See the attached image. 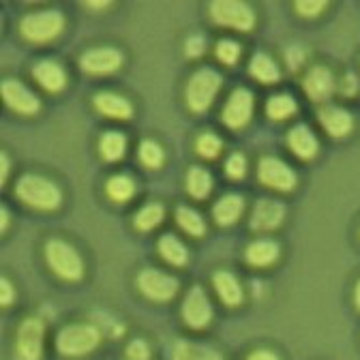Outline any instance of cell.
Returning <instances> with one entry per match:
<instances>
[{
	"mask_svg": "<svg viewBox=\"0 0 360 360\" xmlns=\"http://www.w3.org/2000/svg\"><path fill=\"white\" fill-rule=\"evenodd\" d=\"M288 146L298 159H313L318 155L320 142L307 124H296L288 135Z\"/></svg>",
	"mask_w": 360,
	"mask_h": 360,
	"instance_id": "cell-19",
	"label": "cell"
},
{
	"mask_svg": "<svg viewBox=\"0 0 360 360\" xmlns=\"http://www.w3.org/2000/svg\"><path fill=\"white\" fill-rule=\"evenodd\" d=\"M285 219V206L279 200L264 198L253 206L251 212V230L253 232H273Z\"/></svg>",
	"mask_w": 360,
	"mask_h": 360,
	"instance_id": "cell-14",
	"label": "cell"
},
{
	"mask_svg": "<svg viewBox=\"0 0 360 360\" xmlns=\"http://www.w3.org/2000/svg\"><path fill=\"white\" fill-rule=\"evenodd\" d=\"M165 217V208L157 202L153 204H146L138 210V214H135V228L142 230V232H148V230H155L157 225L163 221Z\"/></svg>",
	"mask_w": 360,
	"mask_h": 360,
	"instance_id": "cell-31",
	"label": "cell"
},
{
	"mask_svg": "<svg viewBox=\"0 0 360 360\" xmlns=\"http://www.w3.org/2000/svg\"><path fill=\"white\" fill-rule=\"evenodd\" d=\"M32 75H34L37 84L43 90H48V93H60V90L67 86V73H65V69L56 60H52V58L37 63L34 69H32Z\"/></svg>",
	"mask_w": 360,
	"mask_h": 360,
	"instance_id": "cell-18",
	"label": "cell"
},
{
	"mask_svg": "<svg viewBox=\"0 0 360 360\" xmlns=\"http://www.w3.org/2000/svg\"><path fill=\"white\" fill-rule=\"evenodd\" d=\"M129 360H150V345L144 339H133L127 345Z\"/></svg>",
	"mask_w": 360,
	"mask_h": 360,
	"instance_id": "cell-36",
	"label": "cell"
},
{
	"mask_svg": "<svg viewBox=\"0 0 360 360\" xmlns=\"http://www.w3.org/2000/svg\"><path fill=\"white\" fill-rule=\"evenodd\" d=\"M247 360H279V356L270 349H253Z\"/></svg>",
	"mask_w": 360,
	"mask_h": 360,
	"instance_id": "cell-42",
	"label": "cell"
},
{
	"mask_svg": "<svg viewBox=\"0 0 360 360\" xmlns=\"http://www.w3.org/2000/svg\"><path fill=\"white\" fill-rule=\"evenodd\" d=\"M358 90H360L358 77L352 75V73H347V75L343 77V82H341V95H343V97H356Z\"/></svg>",
	"mask_w": 360,
	"mask_h": 360,
	"instance_id": "cell-38",
	"label": "cell"
},
{
	"mask_svg": "<svg viewBox=\"0 0 360 360\" xmlns=\"http://www.w3.org/2000/svg\"><path fill=\"white\" fill-rule=\"evenodd\" d=\"M7 223H9V212H7V208H3V232L7 230Z\"/></svg>",
	"mask_w": 360,
	"mask_h": 360,
	"instance_id": "cell-46",
	"label": "cell"
},
{
	"mask_svg": "<svg viewBox=\"0 0 360 360\" xmlns=\"http://www.w3.org/2000/svg\"><path fill=\"white\" fill-rule=\"evenodd\" d=\"M354 300H356V307L360 309V281L356 283V292H354Z\"/></svg>",
	"mask_w": 360,
	"mask_h": 360,
	"instance_id": "cell-45",
	"label": "cell"
},
{
	"mask_svg": "<svg viewBox=\"0 0 360 360\" xmlns=\"http://www.w3.org/2000/svg\"><path fill=\"white\" fill-rule=\"evenodd\" d=\"M296 99L281 93V95H273L266 103V114L273 120H288L290 116L296 114Z\"/></svg>",
	"mask_w": 360,
	"mask_h": 360,
	"instance_id": "cell-30",
	"label": "cell"
},
{
	"mask_svg": "<svg viewBox=\"0 0 360 360\" xmlns=\"http://www.w3.org/2000/svg\"><path fill=\"white\" fill-rule=\"evenodd\" d=\"M288 60H290V67L296 69L304 63V52L298 48V45H292V48L288 50Z\"/></svg>",
	"mask_w": 360,
	"mask_h": 360,
	"instance_id": "cell-41",
	"label": "cell"
},
{
	"mask_svg": "<svg viewBox=\"0 0 360 360\" xmlns=\"http://www.w3.org/2000/svg\"><path fill=\"white\" fill-rule=\"evenodd\" d=\"M195 150L204 159H217L223 150V142H221V138H217L214 133H202L195 142Z\"/></svg>",
	"mask_w": 360,
	"mask_h": 360,
	"instance_id": "cell-33",
	"label": "cell"
},
{
	"mask_svg": "<svg viewBox=\"0 0 360 360\" xmlns=\"http://www.w3.org/2000/svg\"><path fill=\"white\" fill-rule=\"evenodd\" d=\"M257 176L262 180V185L275 189V191H283V193L292 191L296 187V183H298L296 172L277 157H264L259 161Z\"/></svg>",
	"mask_w": 360,
	"mask_h": 360,
	"instance_id": "cell-9",
	"label": "cell"
},
{
	"mask_svg": "<svg viewBox=\"0 0 360 360\" xmlns=\"http://www.w3.org/2000/svg\"><path fill=\"white\" fill-rule=\"evenodd\" d=\"M183 320L189 328L193 330H202L210 324L212 320V304L208 294L204 292V288L193 285L183 302Z\"/></svg>",
	"mask_w": 360,
	"mask_h": 360,
	"instance_id": "cell-10",
	"label": "cell"
},
{
	"mask_svg": "<svg viewBox=\"0 0 360 360\" xmlns=\"http://www.w3.org/2000/svg\"><path fill=\"white\" fill-rule=\"evenodd\" d=\"M45 341V324L41 318H26L15 337V358L18 360H41Z\"/></svg>",
	"mask_w": 360,
	"mask_h": 360,
	"instance_id": "cell-7",
	"label": "cell"
},
{
	"mask_svg": "<svg viewBox=\"0 0 360 360\" xmlns=\"http://www.w3.org/2000/svg\"><path fill=\"white\" fill-rule=\"evenodd\" d=\"M63 30H65V15L56 9L28 13L20 22V34L34 45H45L54 41L56 37L63 34Z\"/></svg>",
	"mask_w": 360,
	"mask_h": 360,
	"instance_id": "cell-4",
	"label": "cell"
},
{
	"mask_svg": "<svg viewBox=\"0 0 360 360\" xmlns=\"http://www.w3.org/2000/svg\"><path fill=\"white\" fill-rule=\"evenodd\" d=\"M176 223L180 225V230L187 232L189 236H198L202 238L206 234V221L202 219V214L189 206H180L176 208Z\"/></svg>",
	"mask_w": 360,
	"mask_h": 360,
	"instance_id": "cell-25",
	"label": "cell"
},
{
	"mask_svg": "<svg viewBox=\"0 0 360 360\" xmlns=\"http://www.w3.org/2000/svg\"><path fill=\"white\" fill-rule=\"evenodd\" d=\"M3 99H5V105L20 116H34L41 108L39 97L18 79L3 82Z\"/></svg>",
	"mask_w": 360,
	"mask_h": 360,
	"instance_id": "cell-11",
	"label": "cell"
},
{
	"mask_svg": "<svg viewBox=\"0 0 360 360\" xmlns=\"http://www.w3.org/2000/svg\"><path fill=\"white\" fill-rule=\"evenodd\" d=\"M163 159H165L163 148H161L155 140H144V142L140 144V161H142L144 167H148V169H159V167L163 165Z\"/></svg>",
	"mask_w": 360,
	"mask_h": 360,
	"instance_id": "cell-32",
	"label": "cell"
},
{
	"mask_svg": "<svg viewBox=\"0 0 360 360\" xmlns=\"http://www.w3.org/2000/svg\"><path fill=\"white\" fill-rule=\"evenodd\" d=\"M210 18L217 26L234 28L240 32L253 30L255 26V13L249 5L240 0H217L210 5Z\"/></svg>",
	"mask_w": 360,
	"mask_h": 360,
	"instance_id": "cell-6",
	"label": "cell"
},
{
	"mask_svg": "<svg viewBox=\"0 0 360 360\" xmlns=\"http://www.w3.org/2000/svg\"><path fill=\"white\" fill-rule=\"evenodd\" d=\"M302 88L311 101L322 103V101L330 99V95L335 93V77H333L330 69L318 65V67L309 69V73L302 79Z\"/></svg>",
	"mask_w": 360,
	"mask_h": 360,
	"instance_id": "cell-15",
	"label": "cell"
},
{
	"mask_svg": "<svg viewBox=\"0 0 360 360\" xmlns=\"http://www.w3.org/2000/svg\"><path fill=\"white\" fill-rule=\"evenodd\" d=\"M217 58L223 65H236L240 58V45L232 39H221L217 43Z\"/></svg>",
	"mask_w": 360,
	"mask_h": 360,
	"instance_id": "cell-34",
	"label": "cell"
},
{
	"mask_svg": "<svg viewBox=\"0 0 360 360\" xmlns=\"http://www.w3.org/2000/svg\"><path fill=\"white\" fill-rule=\"evenodd\" d=\"M277 257H279V245L275 240H268V238L251 243L245 251V259L255 268H264V266L275 264Z\"/></svg>",
	"mask_w": 360,
	"mask_h": 360,
	"instance_id": "cell-21",
	"label": "cell"
},
{
	"mask_svg": "<svg viewBox=\"0 0 360 360\" xmlns=\"http://www.w3.org/2000/svg\"><path fill=\"white\" fill-rule=\"evenodd\" d=\"M249 71L262 84H275V82H279V67L275 65L273 58L266 56V54H255L251 65H249Z\"/></svg>",
	"mask_w": 360,
	"mask_h": 360,
	"instance_id": "cell-27",
	"label": "cell"
},
{
	"mask_svg": "<svg viewBox=\"0 0 360 360\" xmlns=\"http://www.w3.org/2000/svg\"><path fill=\"white\" fill-rule=\"evenodd\" d=\"M15 195L30 208L50 212L56 210L63 204V191L54 180L39 176V174H26L18 180Z\"/></svg>",
	"mask_w": 360,
	"mask_h": 360,
	"instance_id": "cell-1",
	"label": "cell"
},
{
	"mask_svg": "<svg viewBox=\"0 0 360 360\" xmlns=\"http://www.w3.org/2000/svg\"><path fill=\"white\" fill-rule=\"evenodd\" d=\"M93 105L97 108L99 114H103L105 118H112V120H129L133 116L131 101L118 93H108V90L95 95Z\"/></svg>",
	"mask_w": 360,
	"mask_h": 360,
	"instance_id": "cell-17",
	"label": "cell"
},
{
	"mask_svg": "<svg viewBox=\"0 0 360 360\" xmlns=\"http://www.w3.org/2000/svg\"><path fill=\"white\" fill-rule=\"evenodd\" d=\"M185 48H187V56L195 58V56H202V54H204L206 43H204V39H202V37H191V39L187 41Z\"/></svg>",
	"mask_w": 360,
	"mask_h": 360,
	"instance_id": "cell-39",
	"label": "cell"
},
{
	"mask_svg": "<svg viewBox=\"0 0 360 360\" xmlns=\"http://www.w3.org/2000/svg\"><path fill=\"white\" fill-rule=\"evenodd\" d=\"M212 283H214V290L219 294V298L223 300V304L228 307H238L245 298L243 294V288L238 283V279L228 273V270H217L212 275Z\"/></svg>",
	"mask_w": 360,
	"mask_h": 360,
	"instance_id": "cell-20",
	"label": "cell"
},
{
	"mask_svg": "<svg viewBox=\"0 0 360 360\" xmlns=\"http://www.w3.org/2000/svg\"><path fill=\"white\" fill-rule=\"evenodd\" d=\"M138 288L142 296L153 302H169L178 294V279L157 268H146L138 275Z\"/></svg>",
	"mask_w": 360,
	"mask_h": 360,
	"instance_id": "cell-8",
	"label": "cell"
},
{
	"mask_svg": "<svg viewBox=\"0 0 360 360\" xmlns=\"http://www.w3.org/2000/svg\"><path fill=\"white\" fill-rule=\"evenodd\" d=\"M318 120L330 138H345L354 129V118L347 110L337 105H326L318 112Z\"/></svg>",
	"mask_w": 360,
	"mask_h": 360,
	"instance_id": "cell-16",
	"label": "cell"
},
{
	"mask_svg": "<svg viewBox=\"0 0 360 360\" xmlns=\"http://www.w3.org/2000/svg\"><path fill=\"white\" fill-rule=\"evenodd\" d=\"M7 172H9V161H7V155L3 153V183L7 180Z\"/></svg>",
	"mask_w": 360,
	"mask_h": 360,
	"instance_id": "cell-43",
	"label": "cell"
},
{
	"mask_svg": "<svg viewBox=\"0 0 360 360\" xmlns=\"http://www.w3.org/2000/svg\"><path fill=\"white\" fill-rule=\"evenodd\" d=\"M245 172H247V161H245V157H243L240 153L230 155L228 163H225V174H228L230 178H234V180H240V178L245 176Z\"/></svg>",
	"mask_w": 360,
	"mask_h": 360,
	"instance_id": "cell-35",
	"label": "cell"
},
{
	"mask_svg": "<svg viewBox=\"0 0 360 360\" xmlns=\"http://www.w3.org/2000/svg\"><path fill=\"white\" fill-rule=\"evenodd\" d=\"M253 116V93L247 88H236L234 93L230 95V99L225 101L223 108V122L228 124L230 129H243Z\"/></svg>",
	"mask_w": 360,
	"mask_h": 360,
	"instance_id": "cell-12",
	"label": "cell"
},
{
	"mask_svg": "<svg viewBox=\"0 0 360 360\" xmlns=\"http://www.w3.org/2000/svg\"><path fill=\"white\" fill-rule=\"evenodd\" d=\"M101 343V330L93 324H69L56 335V349L67 358H79L95 352Z\"/></svg>",
	"mask_w": 360,
	"mask_h": 360,
	"instance_id": "cell-3",
	"label": "cell"
},
{
	"mask_svg": "<svg viewBox=\"0 0 360 360\" xmlns=\"http://www.w3.org/2000/svg\"><path fill=\"white\" fill-rule=\"evenodd\" d=\"M122 65V54L116 48H93L82 54L79 67L90 75H105L118 71Z\"/></svg>",
	"mask_w": 360,
	"mask_h": 360,
	"instance_id": "cell-13",
	"label": "cell"
},
{
	"mask_svg": "<svg viewBox=\"0 0 360 360\" xmlns=\"http://www.w3.org/2000/svg\"><path fill=\"white\" fill-rule=\"evenodd\" d=\"M174 360H223L221 354L208 345H195V343H187V341H180L174 347L172 354Z\"/></svg>",
	"mask_w": 360,
	"mask_h": 360,
	"instance_id": "cell-24",
	"label": "cell"
},
{
	"mask_svg": "<svg viewBox=\"0 0 360 360\" xmlns=\"http://www.w3.org/2000/svg\"><path fill=\"white\" fill-rule=\"evenodd\" d=\"M105 193L112 202H127L133 198L135 193V183L133 178L127 176V174H116L108 180L105 185Z\"/></svg>",
	"mask_w": 360,
	"mask_h": 360,
	"instance_id": "cell-29",
	"label": "cell"
},
{
	"mask_svg": "<svg viewBox=\"0 0 360 360\" xmlns=\"http://www.w3.org/2000/svg\"><path fill=\"white\" fill-rule=\"evenodd\" d=\"M187 191L195 200H206L208 193L212 191V176L208 169L195 165L187 172Z\"/></svg>",
	"mask_w": 360,
	"mask_h": 360,
	"instance_id": "cell-26",
	"label": "cell"
},
{
	"mask_svg": "<svg viewBox=\"0 0 360 360\" xmlns=\"http://www.w3.org/2000/svg\"><path fill=\"white\" fill-rule=\"evenodd\" d=\"M86 7H93V9L101 11V7H110V3H86Z\"/></svg>",
	"mask_w": 360,
	"mask_h": 360,
	"instance_id": "cell-44",
	"label": "cell"
},
{
	"mask_svg": "<svg viewBox=\"0 0 360 360\" xmlns=\"http://www.w3.org/2000/svg\"><path fill=\"white\" fill-rule=\"evenodd\" d=\"M243 208H245V202L238 193H228L223 195L214 208H212V214H214V221L219 225H232L240 219L243 214Z\"/></svg>",
	"mask_w": 360,
	"mask_h": 360,
	"instance_id": "cell-22",
	"label": "cell"
},
{
	"mask_svg": "<svg viewBox=\"0 0 360 360\" xmlns=\"http://www.w3.org/2000/svg\"><path fill=\"white\" fill-rule=\"evenodd\" d=\"M157 247H159V255H161L167 264H172V266H185V264L189 262V251H187V247H185L183 243H180L174 234L161 236L159 243H157Z\"/></svg>",
	"mask_w": 360,
	"mask_h": 360,
	"instance_id": "cell-23",
	"label": "cell"
},
{
	"mask_svg": "<svg viewBox=\"0 0 360 360\" xmlns=\"http://www.w3.org/2000/svg\"><path fill=\"white\" fill-rule=\"evenodd\" d=\"M326 9V3H318V0H302L296 3V11L304 18H315Z\"/></svg>",
	"mask_w": 360,
	"mask_h": 360,
	"instance_id": "cell-37",
	"label": "cell"
},
{
	"mask_svg": "<svg viewBox=\"0 0 360 360\" xmlns=\"http://www.w3.org/2000/svg\"><path fill=\"white\" fill-rule=\"evenodd\" d=\"M127 150V138L122 133L118 131H108L101 135V140H99V153L105 161H118L122 159Z\"/></svg>",
	"mask_w": 360,
	"mask_h": 360,
	"instance_id": "cell-28",
	"label": "cell"
},
{
	"mask_svg": "<svg viewBox=\"0 0 360 360\" xmlns=\"http://www.w3.org/2000/svg\"><path fill=\"white\" fill-rule=\"evenodd\" d=\"M0 290H3V307H9V304H13V300H15V290H13V285H11V281H7V279H3L0 281Z\"/></svg>",
	"mask_w": 360,
	"mask_h": 360,
	"instance_id": "cell-40",
	"label": "cell"
},
{
	"mask_svg": "<svg viewBox=\"0 0 360 360\" xmlns=\"http://www.w3.org/2000/svg\"><path fill=\"white\" fill-rule=\"evenodd\" d=\"M221 84H223V77L214 69H210V67L198 69L191 75V79L187 84V90H185L187 105L195 114H204L212 105L214 97L219 95Z\"/></svg>",
	"mask_w": 360,
	"mask_h": 360,
	"instance_id": "cell-5",
	"label": "cell"
},
{
	"mask_svg": "<svg viewBox=\"0 0 360 360\" xmlns=\"http://www.w3.org/2000/svg\"><path fill=\"white\" fill-rule=\"evenodd\" d=\"M45 262L52 268V273L65 281H79L84 277L82 255L63 238H50L45 243Z\"/></svg>",
	"mask_w": 360,
	"mask_h": 360,
	"instance_id": "cell-2",
	"label": "cell"
}]
</instances>
